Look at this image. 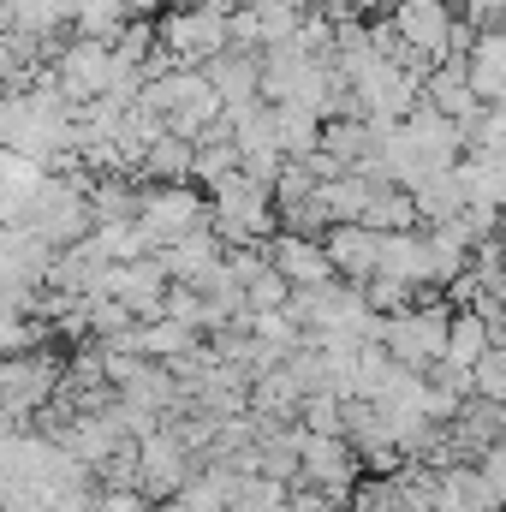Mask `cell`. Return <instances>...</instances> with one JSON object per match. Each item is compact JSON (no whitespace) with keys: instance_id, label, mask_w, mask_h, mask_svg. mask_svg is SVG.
<instances>
[{"instance_id":"obj_12","label":"cell","mask_w":506,"mask_h":512,"mask_svg":"<svg viewBox=\"0 0 506 512\" xmlns=\"http://www.w3.org/2000/svg\"><path fill=\"white\" fill-rule=\"evenodd\" d=\"M376 274L405 280L411 292H435V256L423 233H376Z\"/></svg>"},{"instance_id":"obj_32","label":"cell","mask_w":506,"mask_h":512,"mask_svg":"<svg viewBox=\"0 0 506 512\" xmlns=\"http://www.w3.org/2000/svg\"><path fill=\"white\" fill-rule=\"evenodd\" d=\"M364 304H370L376 316H399V310H411V304H417V292H411L405 280H387V274H370V280H364Z\"/></svg>"},{"instance_id":"obj_17","label":"cell","mask_w":506,"mask_h":512,"mask_svg":"<svg viewBox=\"0 0 506 512\" xmlns=\"http://www.w3.org/2000/svg\"><path fill=\"white\" fill-rule=\"evenodd\" d=\"M322 251L334 262V280H346V286H364L376 274V233L370 227H334L322 239Z\"/></svg>"},{"instance_id":"obj_14","label":"cell","mask_w":506,"mask_h":512,"mask_svg":"<svg viewBox=\"0 0 506 512\" xmlns=\"http://www.w3.org/2000/svg\"><path fill=\"white\" fill-rule=\"evenodd\" d=\"M221 239L209 233V227H197V233H185V239H173V245H161L155 262H161V274H167V286H203L215 268H221Z\"/></svg>"},{"instance_id":"obj_34","label":"cell","mask_w":506,"mask_h":512,"mask_svg":"<svg viewBox=\"0 0 506 512\" xmlns=\"http://www.w3.org/2000/svg\"><path fill=\"white\" fill-rule=\"evenodd\" d=\"M286 298H292V286L274 268H262V274L245 280V310H286Z\"/></svg>"},{"instance_id":"obj_5","label":"cell","mask_w":506,"mask_h":512,"mask_svg":"<svg viewBox=\"0 0 506 512\" xmlns=\"http://www.w3.org/2000/svg\"><path fill=\"white\" fill-rule=\"evenodd\" d=\"M358 483H364V465H358L352 441H340V435H304V447H298V483L292 489H316L334 507H352Z\"/></svg>"},{"instance_id":"obj_6","label":"cell","mask_w":506,"mask_h":512,"mask_svg":"<svg viewBox=\"0 0 506 512\" xmlns=\"http://www.w3.org/2000/svg\"><path fill=\"white\" fill-rule=\"evenodd\" d=\"M60 382H66V364H60L54 346L24 352V358H6V370H0V405L24 423V417H36L42 405L60 399Z\"/></svg>"},{"instance_id":"obj_7","label":"cell","mask_w":506,"mask_h":512,"mask_svg":"<svg viewBox=\"0 0 506 512\" xmlns=\"http://www.w3.org/2000/svg\"><path fill=\"white\" fill-rule=\"evenodd\" d=\"M114 78H120V60H114L108 42H84V36H72V42L54 54V84H60L66 108L102 102V96L114 90Z\"/></svg>"},{"instance_id":"obj_31","label":"cell","mask_w":506,"mask_h":512,"mask_svg":"<svg viewBox=\"0 0 506 512\" xmlns=\"http://www.w3.org/2000/svg\"><path fill=\"white\" fill-rule=\"evenodd\" d=\"M108 48H114V60H120V66H137V72H143V60L155 54V24H149V18H131Z\"/></svg>"},{"instance_id":"obj_23","label":"cell","mask_w":506,"mask_h":512,"mask_svg":"<svg viewBox=\"0 0 506 512\" xmlns=\"http://www.w3.org/2000/svg\"><path fill=\"white\" fill-rule=\"evenodd\" d=\"M191 161H197V149L191 143H179V137H161V143H149V155L137 161V185H191Z\"/></svg>"},{"instance_id":"obj_19","label":"cell","mask_w":506,"mask_h":512,"mask_svg":"<svg viewBox=\"0 0 506 512\" xmlns=\"http://www.w3.org/2000/svg\"><path fill=\"white\" fill-rule=\"evenodd\" d=\"M310 393L298 387V376L280 364V370H268V376H256L251 382V417H262V423H298V405H304Z\"/></svg>"},{"instance_id":"obj_25","label":"cell","mask_w":506,"mask_h":512,"mask_svg":"<svg viewBox=\"0 0 506 512\" xmlns=\"http://www.w3.org/2000/svg\"><path fill=\"white\" fill-rule=\"evenodd\" d=\"M131 328H137V316H131L120 298H108V292H90V298H84V334H90L96 346L126 340Z\"/></svg>"},{"instance_id":"obj_10","label":"cell","mask_w":506,"mask_h":512,"mask_svg":"<svg viewBox=\"0 0 506 512\" xmlns=\"http://www.w3.org/2000/svg\"><path fill=\"white\" fill-rule=\"evenodd\" d=\"M387 18H393V30H399L405 48H417V54L435 60V66L447 60V36H453V18H459L447 0H393Z\"/></svg>"},{"instance_id":"obj_2","label":"cell","mask_w":506,"mask_h":512,"mask_svg":"<svg viewBox=\"0 0 506 512\" xmlns=\"http://www.w3.org/2000/svg\"><path fill=\"white\" fill-rule=\"evenodd\" d=\"M209 233L221 239V251H245V245H268L280 233L274 197L251 185L245 173H233L221 191H209Z\"/></svg>"},{"instance_id":"obj_30","label":"cell","mask_w":506,"mask_h":512,"mask_svg":"<svg viewBox=\"0 0 506 512\" xmlns=\"http://www.w3.org/2000/svg\"><path fill=\"white\" fill-rule=\"evenodd\" d=\"M48 322L36 316H0V358H24V352H42L48 346Z\"/></svg>"},{"instance_id":"obj_28","label":"cell","mask_w":506,"mask_h":512,"mask_svg":"<svg viewBox=\"0 0 506 512\" xmlns=\"http://www.w3.org/2000/svg\"><path fill=\"white\" fill-rule=\"evenodd\" d=\"M364 227H370V233H417L411 191H393V185H381L376 203H370V215H364Z\"/></svg>"},{"instance_id":"obj_35","label":"cell","mask_w":506,"mask_h":512,"mask_svg":"<svg viewBox=\"0 0 506 512\" xmlns=\"http://www.w3.org/2000/svg\"><path fill=\"white\" fill-rule=\"evenodd\" d=\"M471 149L506 161V108H483V114H477V126H471Z\"/></svg>"},{"instance_id":"obj_24","label":"cell","mask_w":506,"mask_h":512,"mask_svg":"<svg viewBox=\"0 0 506 512\" xmlns=\"http://www.w3.org/2000/svg\"><path fill=\"white\" fill-rule=\"evenodd\" d=\"M495 352V334L471 316V310H453V322H447V352H441V364H453V370H477L483 358Z\"/></svg>"},{"instance_id":"obj_33","label":"cell","mask_w":506,"mask_h":512,"mask_svg":"<svg viewBox=\"0 0 506 512\" xmlns=\"http://www.w3.org/2000/svg\"><path fill=\"white\" fill-rule=\"evenodd\" d=\"M471 399H483V405H506V346H495V352L471 370Z\"/></svg>"},{"instance_id":"obj_27","label":"cell","mask_w":506,"mask_h":512,"mask_svg":"<svg viewBox=\"0 0 506 512\" xmlns=\"http://www.w3.org/2000/svg\"><path fill=\"white\" fill-rule=\"evenodd\" d=\"M108 262H143V256H155V239L143 233V221H114V227H96L90 233Z\"/></svg>"},{"instance_id":"obj_22","label":"cell","mask_w":506,"mask_h":512,"mask_svg":"<svg viewBox=\"0 0 506 512\" xmlns=\"http://www.w3.org/2000/svg\"><path fill=\"white\" fill-rule=\"evenodd\" d=\"M268 126H274V149L286 155V161H304V155H316L322 149V120L310 114V108H268Z\"/></svg>"},{"instance_id":"obj_37","label":"cell","mask_w":506,"mask_h":512,"mask_svg":"<svg viewBox=\"0 0 506 512\" xmlns=\"http://www.w3.org/2000/svg\"><path fill=\"white\" fill-rule=\"evenodd\" d=\"M477 471H483V483L495 489V501L506 507V441H495V447H483V459H477Z\"/></svg>"},{"instance_id":"obj_13","label":"cell","mask_w":506,"mask_h":512,"mask_svg":"<svg viewBox=\"0 0 506 512\" xmlns=\"http://www.w3.org/2000/svg\"><path fill=\"white\" fill-rule=\"evenodd\" d=\"M268 268H274L292 292L334 280V262L322 251V239H298V233H274V239H268Z\"/></svg>"},{"instance_id":"obj_15","label":"cell","mask_w":506,"mask_h":512,"mask_svg":"<svg viewBox=\"0 0 506 512\" xmlns=\"http://www.w3.org/2000/svg\"><path fill=\"white\" fill-rule=\"evenodd\" d=\"M423 108H435L441 120H453V126H477V114H483V102H477V90H471V78H465V66L459 60H441V66H429V78H423Z\"/></svg>"},{"instance_id":"obj_18","label":"cell","mask_w":506,"mask_h":512,"mask_svg":"<svg viewBox=\"0 0 506 512\" xmlns=\"http://www.w3.org/2000/svg\"><path fill=\"white\" fill-rule=\"evenodd\" d=\"M376 179H358V173H340L328 185H316V203L328 209V227H364L370 203H376Z\"/></svg>"},{"instance_id":"obj_9","label":"cell","mask_w":506,"mask_h":512,"mask_svg":"<svg viewBox=\"0 0 506 512\" xmlns=\"http://www.w3.org/2000/svg\"><path fill=\"white\" fill-rule=\"evenodd\" d=\"M191 471H197L191 453H185L167 429H155L149 441H137V489H143L155 507H167V501L191 483Z\"/></svg>"},{"instance_id":"obj_26","label":"cell","mask_w":506,"mask_h":512,"mask_svg":"<svg viewBox=\"0 0 506 512\" xmlns=\"http://www.w3.org/2000/svg\"><path fill=\"white\" fill-rule=\"evenodd\" d=\"M126 24H131V0H78V12H72V30L84 42H114Z\"/></svg>"},{"instance_id":"obj_4","label":"cell","mask_w":506,"mask_h":512,"mask_svg":"<svg viewBox=\"0 0 506 512\" xmlns=\"http://www.w3.org/2000/svg\"><path fill=\"white\" fill-rule=\"evenodd\" d=\"M155 42H161L185 72H197V66H209L215 54H227V18H221V12H203V6H161Z\"/></svg>"},{"instance_id":"obj_29","label":"cell","mask_w":506,"mask_h":512,"mask_svg":"<svg viewBox=\"0 0 506 512\" xmlns=\"http://www.w3.org/2000/svg\"><path fill=\"white\" fill-rule=\"evenodd\" d=\"M298 429L304 435H340L346 441V399L340 393H310L298 405Z\"/></svg>"},{"instance_id":"obj_16","label":"cell","mask_w":506,"mask_h":512,"mask_svg":"<svg viewBox=\"0 0 506 512\" xmlns=\"http://www.w3.org/2000/svg\"><path fill=\"white\" fill-rule=\"evenodd\" d=\"M209 78V90L221 96V108H245V102H262L256 84H262V54H215L209 66H197Z\"/></svg>"},{"instance_id":"obj_8","label":"cell","mask_w":506,"mask_h":512,"mask_svg":"<svg viewBox=\"0 0 506 512\" xmlns=\"http://www.w3.org/2000/svg\"><path fill=\"white\" fill-rule=\"evenodd\" d=\"M137 221H143V233H149L155 251H161V245H173V239L209 227V197H203L197 185H143Z\"/></svg>"},{"instance_id":"obj_21","label":"cell","mask_w":506,"mask_h":512,"mask_svg":"<svg viewBox=\"0 0 506 512\" xmlns=\"http://www.w3.org/2000/svg\"><path fill=\"white\" fill-rule=\"evenodd\" d=\"M411 209H417V233H429V227H441V221H459V215H465V197H459L453 167H447V173H429V179L411 191Z\"/></svg>"},{"instance_id":"obj_20","label":"cell","mask_w":506,"mask_h":512,"mask_svg":"<svg viewBox=\"0 0 506 512\" xmlns=\"http://www.w3.org/2000/svg\"><path fill=\"white\" fill-rule=\"evenodd\" d=\"M84 203H90V221H96V227H114V221H137L143 185H137L131 173H108V179H90Z\"/></svg>"},{"instance_id":"obj_11","label":"cell","mask_w":506,"mask_h":512,"mask_svg":"<svg viewBox=\"0 0 506 512\" xmlns=\"http://www.w3.org/2000/svg\"><path fill=\"white\" fill-rule=\"evenodd\" d=\"M102 292L120 298L137 322H155V316L167 310V274H161L155 256H143V262H114L108 280H102Z\"/></svg>"},{"instance_id":"obj_3","label":"cell","mask_w":506,"mask_h":512,"mask_svg":"<svg viewBox=\"0 0 506 512\" xmlns=\"http://www.w3.org/2000/svg\"><path fill=\"white\" fill-rule=\"evenodd\" d=\"M18 227H24V233H36L48 251H72L78 239H90V233H96L90 203H84V185H72L66 173H48V179L36 185V197L24 203Z\"/></svg>"},{"instance_id":"obj_1","label":"cell","mask_w":506,"mask_h":512,"mask_svg":"<svg viewBox=\"0 0 506 512\" xmlns=\"http://www.w3.org/2000/svg\"><path fill=\"white\" fill-rule=\"evenodd\" d=\"M447 322H453V304L441 292H417L411 310L399 316H381V352L399 364V370H417L429 376L447 352Z\"/></svg>"},{"instance_id":"obj_36","label":"cell","mask_w":506,"mask_h":512,"mask_svg":"<svg viewBox=\"0 0 506 512\" xmlns=\"http://www.w3.org/2000/svg\"><path fill=\"white\" fill-rule=\"evenodd\" d=\"M96 512H155L143 489H96Z\"/></svg>"}]
</instances>
